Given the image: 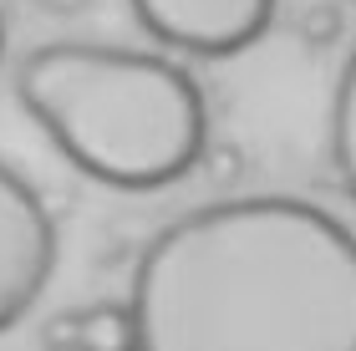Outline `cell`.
I'll return each mask as SVG.
<instances>
[{"label":"cell","instance_id":"5b68a950","mask_svg":"<svg viewBox=\"0 0 356 351\" xmlns=\"http://www.w3.org/2000/svg\"><path fill=\"white\" fill-rule=\"evenodd\" d=\"M46 346L51 351H138V326L127 300H92V306L51 316Z\"/></svg>","mask_w":356,"mask_h":351},{"label":"cell","instance_id":"52a82bcc","mask_svg":"<svg viewBox=\"0 0 356 351\" xmlns=\"http://www.w3.org/2000/svg\"><path fill=\"white\" fill-rule=\"evenodd\" d=\"M0 56H6V15H0Z\"/></svg>","mask_w":356,"mask_h":351},{"label":"cell","instance_id":"8992f818","mask_svg":"<svg viewBox=\"0 0 356 351\" xmlns=\"http://www.w3.org/2000/svg\"><path fill=\"white\" fill-rule=\"evenodd\" d=\"M331 163H336L346 199L356 204V41L341 61L336 92H331Z\"/></svg>","mask_w":356,"mask_h":351},{"label":"cell","instance_id":"3957f363","mask_svg":"<svg viewBox=\"0 0 356 351\" xmlns=\"http://www.w3.org/2000/svg\"><path fill=\"white\" fill-rule=\"evenodd\" d=\"M56 270V219L36 183L0 158V331L21 326Z\"/></svg>","mask_w":356,"mask_h":351},{"label":"cell","instance_id":"277c9868","mask_svg":"<svg viewBox=\"0 0 356 351\" xmlns=\"http://www.w3.org/2000/svg\"><path fill=\"white\" fill-rule=\"evenodd\" d=\"M127 6L158 46L224 61L265 36L280 0H127Z\"/></svg>","mask_w":356,"mask_h":351},{"label":"cell","instance_id":"6da1fadb","mask_svg":"<svg viewBox=\"0 0 356 351\" xmlns=\"http://www.w3.org/2000/svg\"><path fill=\"white\" fill-rule=\"evenodd\" d=\"M138 351H356V229L296 194L178 214L127 285Z\"/></svg>","mask_w":356,"mask_h":351},{"label":"cell","instance_id":"7a4b0ae2","mask_svg":"<svg viewBox=\"0 0 356 351\" xmlns=\"http://www.w3.org/2000/svg\"><path fill=\"white\" fill-rule=\"evenodd\" d=\"M15 102L76 173L153 194L209 148V102L188 67L107 41H46L15 67Z\"/></svg>","mask_w":356,"mask_h":351}]
</instances>
